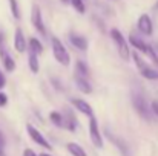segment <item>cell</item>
<instances>
[{
	"label": "cell",
	"instance_id": "6da1fadb",
	"mask_svg": "<svg viewBox=\"0 0 158 156\" xmlns=\"http://www.w3.org/2000/svg\"><path fill=\"white\" fill-rule=\"evenodd\" d=\"M129 43H131L138 52H143L144 55H148V57L152 60V63H154L155 66H158V55L151 45L144 43V42H143L140 37H137L135 34H131V35H129Z\"/></svg>",
	"mask_w": 158,
	"mask_h": 156
},
{
	"label": "cell",
	"instance_id": "7a4b0ae2",
	"mask_svg": "<svg viewBox=\"0 0 158 156\" xmlns=\"http://www.w3.org/2000/svg\"><path fill=\"white\" fill-rule=\"evenodd\" d=\"M52 54L55 57V60L63 64V66H68L71 63V57H69V52L66 51V48L63 46V43L57 38V37H52Z\"/></svg>",
	"mask_w": 158,
	"mask_h": 156
},
{
	"label": "cell",
	"instance_id": "3957f363",
	"mask_svg": "<svg viewBox=\"0 0 158 156\" xmlns=\"http://www.w3.org/2000/svg\"><path fill=\"white\" fill-rule=\"evenodd\" d=\"M110 37H112V40L115 42V45H117V49H118V54H120V57L126 61V60H129V57H131V51H129V46H127V42L124 40V37L121 35V32L118 31V29H112L110 31Z\"/></svg>",
	"mask_w": 158,
	"mask_h": 156
},
{
	"label": "cell",
	"instance_id": "277c9868",
	"mask_svg": "<svg viewBox=\"0 0 158 156\" xmlns=\"http://www.w3.org/2000/svg\"><path fill=\"white\" fill-rule=\"evenodd\" d=\"M132 104H134V107H135V110L140 116H143L144 119H151V109L146 103L144 97H141L140 94H134L132 95Z\"/></svg>",
	"mask_w": 158,
	"mask_h": 156
},
{
	"label": "cell",
	"instance_id": "5b68a950",
	"mask_svg": "<svg viewBox=\"0 0 158 156\" xmlns=\"http://www.w3.org/2000/svg\"><path fill=\"white\" fill-rule=\"evenodd\" d=\"M89 136H91V141L95 147H103V138H102L100 129L97 126V119L94 116L89 118Z\"/></svg>",
	"mask_w": 158,
	"mask_h": 156
},
{
	"label": "cell",
	"instance_id": "8992f818",
	"mask_svg": "<svg viewBox=\"0 0 158 156\" xmlns=\"http://www.w3.org/2000/svg\"><path fill=\"white\" fill-rule=\"evenodd\" d=\"M31 22H32V26L40 32V34H46V29H45V25H43V18H42V11L39 8V5H34L32 6V11H31Z\"/></svg>",
	"mask_w": 158,
	"mask_h": 156
},
{
	"label": "cell",
	"instance_id": "52a82bcc",
	"mask_svg": "<svg viewBox=\"0 0 158 156\" xmlns=\"http://www.w3.org/2000/svg\"><path fill=\"white\" fill-rule=\"evenodd\" d=\"M137 26H138V31L144 35H152V32H154V23H152V18L148 14L140 15V18L137 22Z\"/></svg>",
	"mask_w": 158,
	"mask_h": 156
},
{
	"label": "cell",
	"instance_id": "ba28073f",
	"mask_svg": "<svg viewBox=\"0 0 158 156\" xmlns=\"http://www.w3.org/2000/svg\"><path fill=\"white\" fill-rule=\"evenodd\" d=\"M26 130H28V135L31 136V139L35 142V144H39V146H42V147H45V149H51V146H49V142L45 139V136L32 126V124H26Z\"/></svg>",
	"mask_w": 158,
	"mask_h": 156
},
{
	"label": "cell",
	"instance_id": "9c48e42d",
	"mask_svg": "<svg viewBox=\"0 0 158 156\" xmlns=\"http://www.w3.org/2000/svg\"><path fill=\"white\" fill-rule=\"evenodd\" d=\"M0 60H2L3 67H5L8 72H12V70L15 69V63H14V60L11 58V55H9L8 52L5 51V48L2 46V43H0Z\"/></svg>",
	"mask_w": 158,
	"mask_h": 156
},
{
	"label": "cell",
	"instance_id": "30bf717a",
	"mask_svg": "<svg viewBox=\"0 0 158 156\" xmlns=\"http://www.w3.org/2000/svg\"><path fill=\"white\" fill-rule=\"evenodd\" d=\"M14 48L17 52H25L26 51V38L22 32L20 28L15 29V35H14Z\"/></svg>",
	"mask_w": 158,
	"mask_h": 156
},
{
	"label": "cell",
	"instance_id": "8fae6325",
	"mask_svg": "<svg viewBox=\"0 0 158 156\" xmlns=\"http://www.w3.org/2000/svg\"><path fill=\"white\" fill-rule=\"evenodd\" d=\"M71 103L74 104V107H75L77 110H80L81 113L88 115L89 118L92 116V107H91V104H88L86 101H83V100H75V98H72Z\"/></svg>",
	"mask_w": 158,
	"mask_h": 156
},
{
	"label": "cell",
	"instance_id": "7c38bea8",
	"mask_svg": "<svg viewBox=\"0 0 158 156\" xmlns=\"http://www.w3.org/2000/svg\"><path fill=\"white\" fill-rule=\"evenodd\" d=\"M69 40H71V43H72L77 49H80V51H86V49H88V40H86L85 37L77 35V34H71V35H69Z\"/></svg>",
	"mask_w": 158,
	"mask_h": 156
},
{
	"label": "cell",
	"instance_id": "4fadbf2b",
	"mask_svg": "<svg viewBox=\"0 0 158 156\" xmlns=\"http://www.w3.org/2000/svg\"><path fill=\"white\" fill-rule=\"evenodd\" d=\"M63 119H64V127L69 129L71 132H74L75 127H77V118H75L74 112L72 110H66L64 115H63Z\"/></svg>",
	"mask_w": 158,
	"mask_h": 156
},
{
	"label": "cell",
	"instance_id": "5bb4252c",
	"mask_svg": "<svg viewBox=\"0 0 158 156\" xmlns=\"http://www.w3.org/2000/svg\"><path fill=\"white\" fill-rule=\"evenodd\" d=\"M75 84L80 89V92H83V94H91L92 92V86L89 84V81L86 78L80 77V75H75Z\"/></svg>",
	"mask_w": 158,
	"mask_h": 156
},
{
	"label": "cell",
	"instance_id": "9a60e30c",
	"mask_svg": "<svg viewBox=\"0 0 158 156\" xmlns=\"http://www.w3.org/2000/svg\"><path fill=\"white\" fill-rule=\"evenodd\" d=\"M68 150L72 156H88L86 152L81 149V146H78L77 142H69L68 144Z\"/></svg>",
	"mask_w": 158,
	"mask_h": 156
},
{
	"label": "cell",
	"instance_id": "2e32d148",
	"mask_svg": "<svg viewBox=\"0 0 158 156\" xmlns=\"http://www.w3.org/2000/svg\"><path fill=\"white\" fill-rule=\"evenodd\" d=\"M140 74H141L146 80H158V70L149 67V66H146L143 70H140Z\"/></svg>",
	"mask_w": 158,
	"mask_h": 156
},
{
	"label": "cell",
	"instance_id": "e0dca14e",
	"mask_svg": "<svg viewBox=\"0 0 158 156\" xmlns=\"http://www.w3.org/2000/svg\"><path fill=\"white\" fill-rule=\"evenodd\" d=\"M49 119L52 121L57 127H64V119H63V115H61V113L51 112V113H49Z\"/></svg>",
	"mask_w": 158,
	"mask_h": 156
},
{
	"label": "cell",
	"instance_id": "ac0fdd59",
	"mask_svg": "<svg viewBox=\"0 0 158 156\" xmlns=\"http://www.w3.org/2000/svg\"><path fill=\"white\" fill-rule=\"evenodd\" d=\"M29 51L39 55V54L43 52V46H42V43H40L37 38H31V40H29Z\"/></svg>",
	"mask_w": 158,
	"mask_h": 156
},
{
	"label": "cell",
	"instance_id": "d6986e66",
	"mask_svg": "<svg viewBox=\"0 0 158 156\" xmlns=\"http://www.w3.org/2000/svg\"><path fill=\"white\" fill-rule=\"evenodd\" d=\"M75 67H77V74H75V75H80V77H83V78H86V77L89 75V67H88L83 61H77Z\"/></svg>",
	"mask_w": 158,
	"mask_h": 156
},
{
	"label": "cell",
	"instance_id": "ffe728a7",
	"mask_svg": "<svg viewBox=\"0 0 158 156\" xmlns=\"http://www.w3.org/2000/svg\"><path fill=\"white\" fill-rule=\"evenodd\" d=\"M29 67H31V70L34 74L39 72V57H37V54H34L31 51H29Z\"/></svg>",
	"mask_w": 158,
	"mask_h": 156
},
{
	"label": "cell",
	"instance_id": "44dd1931",
	"mask_svg": "<svg viewBox=\"0 0 158 156\" xmlns=\"http://www.w3.org/2000/svg\"><path fill=\"white\" fill-rule=\"evenodd\" d=\"M132 58H134V61H135V66H137V67H138L140 70H143V69H144V67L148 66V64L144 63V60H143V58H141V57L138 55V52H137V51L132 54Z\"/></svg>",
	"mask_w": 158,
	"mask_h": 156
},
{
	"label": "cell",
	"instance_id": "7402d4cb",
	"mask_svg": "<svg viewBox=\"0 0 158 156\" xmlns=\"http://www.w3.org/2000/svg\"><path fill=\"white\" fill-rule=\"evenodd\" d=\"M9 8H11V12H12L14 18H20V9H19L17 0H9Z\"/></svg>",
	"mask_w": 158,
	"mask_h": 156
},
{
	"label": "cell",
	"instance_id": "603a6c76",
	"mask_svg": "<svg viewBox=\"0 0 158 156\" xmlns=\"http://www.w3.org/2000/svg\"><path fill=\"white\" fill-rule=\"evenodd\" d=\"M71 3H72V6L75 8V11H78L80 14H85V11H86V6H85L83 0H71Z\"/></svg>",
	"mask_w": 158,
	"mask_h": 156
},
{
	"label": "cell",
	"instance_id": "cb8c5ba5",
	"mask_svg": "<svg viewBox=\"0 0 158 156\" xmlns=\"http://www.w3.org/2000/svg\"><path fill=\"white\" fill-rule=\"evenodd\" d=\"M115 142L118 144V147H120V150H121V153L124 156H129V152H127V147H126V144L121 141V139H115Z\"/></svg>",
	"mask_w": 158,
	"mask_h": 156
},
{
	"label": "cell",
	"instance_id": "d4e9b609",
	"mask_svg": "<svg viewBox=\"0 0 158 156\" xmlns=\"http://www.w3.org/2000/svg\"><path fill=\"white\" fill-rule=\"evenodd\" d=\"M6 103H8V95L3 94V92H0V107L6 106Z\"/></svg>",
	"mask_w": 158,
	"mask_h": 156
},
{
	"label": "cell",
	"instance_id": "484cf974",
	"mask_svg": "<svg viewBox=\"0 0 158 156\" xmlns=\"http://www.w3.org/2000/svg\"><path fill=\"white\" fill-rule=\"evenodd\" d=\"M151 112H152L154 115H157L158 116V100L152 101V104H151Z\"/></svg>",
	"mask_w": 158,
	"mask_h": 156
},
{
	"label": "cell",
	"instance_id": "4316f807",
	"mask_svg": "<svg viewBox=\"0 0 158 156\" xmlns=\"http://www.w3.org/2000/svg\"><path fill=\"white\" fill-rule=\"evenodd\" d=\"M3 147H5V136H3V133L0 132V156H5Z\"/></svg>",
	"mask_w": 158,
	"mask_h": 156
},
{
	"label": "cell",
	"instance_id": "83f0119b",
	"mask_svg": "<svg viewBox=\"0 0 158 156\" xmlns=\"http://www.w3.org/2000/svg\"><path fill=\"white\" fill-rule=\"evenodd\" d=\"M23 156H37V155H35V152H34V150H31V149H26V150L23 152Z\"/></svg>",
	"mask_w": 158,
	"mask_h": 156
},
{
	"label": "cell",
	"instance_id": "f1b7e54d",
	"mask_svg": "<svg viewBox=\"0 0 158 156\" xmlns=\"http://www.w3.org/2000/svg\"><path fill=\"white\" fill-rule=\"evenodd\" d=\"M5 83H6V80H5V75H3V74H2V70H0V89H3Z\"/></svg>",
	"mask_w": 158,
	"mask_h": 156
},
{
	"label": "cell",
	"instance_id": "f546056e",
	"mask_svg": "<svg viewBox=\"0 0 158 156\" xmlns=\"http://www.w3.org/2000/svg\"><path fill=\"white\" fill-rule=\"evenodd\" d=\"M39 156H51V155H48V153H40Z\"/></svg>",
	"mask_w": 158,
	"mask_h": 156
}]
</instances>
